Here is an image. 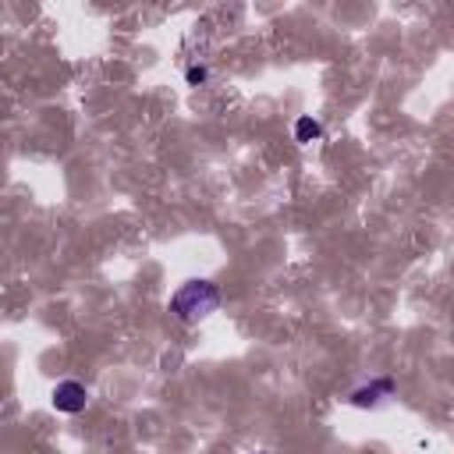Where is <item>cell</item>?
<instances>
[{
	"label": "cell",
	"mask_w": 454,
	"mask_h": 454,
	"mask_svg": "<svg viewBox=\"0 0 454 454\" xmlns=\"http://www.w3.org/2000/svg\"><path fill=\"white\" fill-rule=\"evenodd\" d=\"M167 309H170V316L181 319V323H199V319H206L209 312L220 309V287H216L213 280H184V284L170 294Z\"/></svg>",
	"instance_id": "obj_1"
},
{
	"label": "cell",
	"mask_w": 454,
	"mask_h": 454,
	"mask_svg": "<svg viewBox=\"0 0 454 454\" xmlns=\"http://www.w3.org/2000/svg\"><path fill=\"white\" fill-rule=\"evenodd\" d=\"M394 387H397V383H394L390 376H376V380L355 387V390L348 394V404H355V408H376V404H383L387 397H394Z\"/></svg>",
	"instance_id": "obj_2"
},
{
	"label": "cell",
	"mask_w": 454,
	"mask_h": 454,
	"mask_svg": "<svg viewBox=\"0 0 454 454\" xmlns=\"http://www.w3.org/2000/svg\"><path fill=\"white\" fill-rule=\"evenodd\" d=\"M50 401H53L57 411L78 415V411H85V404H89V390H85V383H78V380H64V383L53 387Z\"/></svg>",
	"instance_id": "obj_3"
},
{
	"label": "cell",
	"mask_w": 454,
	"mask_h": 454,
	"mask_svg": "<svg viewBox=\"0 0 454 454\" xmlns=\"http://www.w3.org/2000/svg\"><path fill=\"white\" fill-rule=\"evenodd\" d=\"M323 138V124L316 121V117H298L294 121V142H301V145H312V142H319Z\"/></svg>",
	"instance_id": "obj_4"
},
{
	"label": "cell",
	"mask_w": 454,
	"mask_h": 454,
	"mask_svg": "<svg viewBox=\"0 0 454 454\" xmlns=\"http://www.w3.org/2000/svg\"><path fill=\"white\" fill-rule=\"evenodd\" d=\"M184 82H188V85H206V82H209V67H206V64H188Z\"/></svg>",
	"instance_id": "obj_5"
},
{
	"label": "cell",
	"mask_w": 454,
	"mask_h": 454,
	"mask_svg": "<svg viewBox=\"0 0 454 454\" xmlns=\"http://www.w3.org/2000/svg\"><path fill=\"white\" fill-rule=\"evenodd\" d=\"M259 454H266V450H259Z\"/></svg>",
	"instance_id": "obj_6"
}]
</instances>
